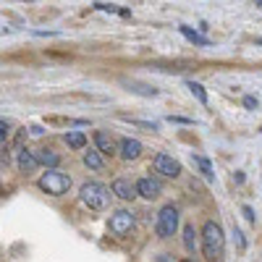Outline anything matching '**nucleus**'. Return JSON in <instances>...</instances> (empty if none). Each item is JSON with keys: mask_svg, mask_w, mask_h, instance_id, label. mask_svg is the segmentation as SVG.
<instances>
[{"mask_svg": "<svg viewBox=\"0 0 262 262\" xmlns=\"http://www.w3.org/2000/svg\"><path fill=\"white\" fill-rule=\"evenodd\" d=\"M223 247H226V236H223V228L217 226L215 221H207L202 226V254L205 259H217L223 254Z\"/></svg>", "mask_w": 262, "mask_h": 262, "instance_id": "obj_1", "label": "nucleus"}, {"mask_svg": "<svg viewBox=\"0 0 262 262\" xmlns=\"http://www.w3.org/2000/svg\"><path fill=\"white\" fill-rule=\"evenodd\" d=\"M79 196H81V202L90 210H105L107 205H111V189L102 186V184H95V181L84 184Z\"/></svg>", "mask_w": 262, "mask_h": 262, "instance_id": "obj_2", "label": "nucleus"}, {"mask_svg": "<svg viewBox=\"0 0 262 262\" xmlns=\"http://www.w3.org/2000/svg\"><path fill=\"white\" fill-rule=\"evenodd\" d=\"M37 184H39L42 191H48L50 196H63L66 191L71 189V176L63 173V170H45Z\"/></svg>", "mask_w": 262, "mask_h": 262, "instance_id": "obj_3", "label": "nucleus"}, {"mask_svg": "<svg viewBox=\"0 0 262 262\" xmlns=\"http://www.w3.org/2000/svg\"><path fill=\"white\" fill-rule=\"evenodd\" d=\"M176 231H179V207H176V205H165V207L158 212L155 233H158L160 238H170Z\"/></svg>", "mask_w": 262, "mask_h": 262, "instance_id": "obj_4", "label": "nucleus"}, {"mask_svg": "<svg viewBox=\"0 0 262 262\" xmlns=\"http://www.w3.org/2000/svg\"><path fill=\"white\" fill-rule=\"evenodd\" d=\"M107 226H111V233L126 236V233H131V228H134V212L131 210H116L111 215V221H107Z\"/></svg>", "mask_w": 262, "mask_h": 262, "instance_id": "obj_5", "label": "nucleus"}, {"mask_svg": "<svg viewBox=\"0 0 262 262\" xmlns=\"http://www.w3.org/2000/svg\"><path fill=\"white\" fill-rule=\"evenodd\" d=\"M152 168H155L160 176H168V179H176L181 176V163L176 158L165 155V152H160V155H155V160H152Z\"/></svg>", "mask_w": 262, "mask_h": 262, "instance_id": "obj_6", "label": "nucleus"}, {"mask_svg": "<svg viewBox=\"0 0 262 262\" xmlns=\"http://www.w3.org/2000/svg\"><path fill=\"white\" fill-rule=\"evenodd\" d=\"M137 194L139 196H144V200H158V196L163 194V181L160 179H155V176H142L139 181H137Z\"/></svg>", "mask_w": 262, "mask_h": 262, "instance_id": "obj_7", "label": "nucleus"}, {"mask_svg": "<svg viewBox=\"0 0 262 262\" xmlns=\"http://www.w3.org/2000/svg\"><path fill=\"white\" fill-rule=\"evenodd\" d=\"M111 191H113V196H118V200H126V202H131V200H137V184H131L128 179H116L113 184H111Z\"/></svg>", "mask_w": 262, "mask_h": 262, "instance_id": "obj_8", "label": "nucleus"}, {"mask_svg": "<svg viewBox=\"0 0 262 262\" xmlns=\"http://www.w3.org/2000/svg\"><path fill=\"white\" fill-rule=\"evenodd\" d=\"M118 155H121L123 160H137V158L142 155V142H139V139H131V137L121 139V142H118Z\"/></svg>", "mask_w": 262, "mask_h": 262, "instance_id": "obj_9", "label": "nucleus"}, {"mask_svg": "<svg viewBox=\"0 0 262 262\" xmlns=\"http://www.w3.org/2000/svg\"><path fill=\"white\" fill-rule=\"evenodd\" d=\"M95 147L100 155H116L118 152V144L113 142V137L107 131H95Z\"/></svg>", "mask_w": 262, "mask_h": 262, "instance_id": "obj_10", "label": "nucleus"}, {"mask_svg": "<svg viewBox=\"0 0 262 262\" xmlns=\"http://www.w3.org/2000/svg\"><path fill=\"white\" fill-rule=\"evenodd\" d=\"M16 160H18V168H21V173H34V170L39 168V163H37V155H34V152H29V149H18Z\"/></svg>", "mask_w": 262, "mask_h": 262, "instance_id": "obj_11", "label": "nucleus"}, {"mask_svg": "<svg viewBox=\"0 0 262 262\" xmlns=\"http://www.w3.org/2000/svg\"><path fill=\"white\" fill-rule=\"evenodd\" d=\"M37 163L45 165L48 170H55L58 163H60V155H55V152L48 149V147H42V149H37Z\"/></svg>", "mask_w": 262, "mask_h": 262, "instance_id": "obj_12", "label": "nucleus"}, {"mask_svg": "<svg viewBox=\"0 0 262 262\" xmlns=\"http://www.w3.org/2000/svg\"><path fill=\"white\" fill-rule=\"evenodd\" d=\"M121 84L126 86V90H137V92L144 95V97H155V95H158L155 86H149V84H144V81H137V79H123Z\"/></svg>", "mask_w": 262, "mask_h": 262, "instance_id": "obj_13", "label": "nucleus"}, {"mask_svg": "<svg viewBox=\"0 0 262 262\" xmlns=\"http://www.w3.org/2000/svg\"><path fill=\"white\" fill-rule=\"evenodd\" d=\"M191 163L200 168V173L205 176V181H215V173H212V163L205 155H191Z\"/></svg>", "mask_w": 262, "mask_h": 262, "instance_id": "obj_14", "label": "nucleus"}, {"mask_svg": "<svg viewBox=\"0 0 262 262\" xmlns=\"http://www.w3.org/2000/svg\"><path fill=\"white\" fill-rule=\"evenodd\" d=\"M84 165L86 168H90V170H102L105 168V160H102V155H100V152L97 149H90V152H84Z\"/></svg>", "mask_w": 262, "mask_h": 262, "instance_id": "obj_15", "label": "nucleus"}, {"mask_svg": "<svg viewBox=\"0 0 262 262\" xmlns=\"http://www.w3.org/2000/svg\"><path fill=\"white\" fill-rule=\"evenodd\" d=\"M196 244H200V236H196L191 223H186L184 226V247H186V252H196Z\"/></svg>", "mask_w": 262, "mask_h": 262, "instance_id": "obj_16", "label": "nucleus"}, {"mask_svg": "<svg viewBox=\"0 0 262 262\" xmlns=\"http://www.w3.org/2000/svg\"><path fill=\"white\" fill-rule=\"evenodd\" d=\"M63 142L69 144L71 149H81L86 144V134H81V131H69V134L63 137Z\"/></svg>", "mask_w": 262, "mask_h": 262, "instance_id": "obj_17", "label": "nucleus"}, {"mask_svg": "<svg viewBox=\"0 0 262 262\" xmlns=\"http://www.w3.org/2000/svg\"><path fill=\"white\" fill-rule=\"evenodd\" d=\"M181 34H184L189 42H194V45H200V48H207V45H210V39H207V37H202L200 32H194L191 27H181Z\"/></svg>", "mask_w": 262, "mask_h": 262, "instance_id": "obj_18", "label": "nucleus"}, {"mask_svg": "<svg viewBox=\"0 0 262 262\" xmlns=\"http://www.w3.org/2000/svg\"><path fill=\"white\" fill-rule=\"evenodd\" d=\"M186 86H189V92L200 100L202 105H207V92H205V86L202 84H196V81H186Z\"/></svg>", "mask_w": 262, "mask_h": 262, "instance_id": "obj_19", "label": "nucleus"}, {"mask_svg": "<svg viewBox=\"0 0 262 262\" xmlns=\"http://www.w3.org/2000/svg\"><path fill=\"white\" fill-rule=\"evenodd\" d=\"M233 238H236V247H238V249L244 252V249H247V238H244L242 228H236V226H233Z\"/></svg>", "mask_w": 262, "mask_h": 262, "instance_id": "obj_20", "label": "nucleus"}, {"mask_svg": "<svg viewBox=\"0 0 262 262\" xmlns=\"http://www.w3.org/2000/svg\"><path fill=\"white\" fill-rule=\"evenodd\" d=\"M6 144H8V123L0 121V149H3Z\"/></svg>", "mask_w": 262, "mask_h": 262, "instance_id": "obj_21", "label": "nucleus"}, {"mask_svg": "<svg viewBox=\"0 0 262 262\" xmlns=\"http://www.w3.org/2000/svg\"><path fill=\"white\" fill-rule=\"evenodd\" d=\"M242 215L247 217V221H249V223H254V221H257V217H254V210H252L249 205H244V207H242Z\"/></svg>", "mask_w": 262, "mask_h": 262, "instance_id": "obj_22", "label": "nucleus"}, {"mask_svg": "<svg viewBox=\"0 0 262 262\" xmlns=\"http://www.w3.org/2000/svg\"><path fill=\"white\" fill-rule=\"evenodd\" d=\"M95 8H97V11H111V13H116V11H118V13H121V8H118V6H105V3H97Z\"/></svg>", "mask_w": 262, "mask_h": 262, "instance_id": "obj_23", "label": "nucleus"}, {"mask_svg": "<svg viewBox=\"0 0 262 262\" xmlns=\"http://www.w3.org/2000/svg\"><path fill=\"white\" fill-rule=\"evenodd\" d=\"M244 107H249V111H254V107H257V100H254V97H244Z\"/></svg>", "mask_w": 262, "mask_h": 262, "instance_id": "obj_24", "label": "nucleus"}, {"mask_svg": "<svg viewBox=\"0 0 262 262\" xmlns=\"http://www.w3.org/2000/svg\"><path fill=\"white\" fill-rule=\"evenodd\" d=\"M168 121H170V123H173V121H176V123H191V118H181V116H170Z\"/></svg>", "mask_w": 262, "mask_h": 262, "instance_id": "obj_25", "label": "nucleus"}, {"mask_svg": "<svg viewBox=\"0 0 262 262\" xmlns=\"http://www.w3.org/2000/svg\"><path fill=\"white\" fill-rule=\"evenodd\" d=\"M233 181H236V184H244V173H242V170L233 173Z\"/></svg>", "mask_w": 262, "mask_h": 262, "instance_id": "obj_26", "label": "nucleus"}, {"mask_svg": "<svg viewBox=\"0 0 262 262\" xmlns=\"http://www.w3.org/2000/svg\"><path fill=\"white\" fill-rule=\"evenodd\" d=\"M158 262H173V257H168V254H160V257H158Z\"/></svg>", "mask_w": 262, "mask_h": 262, "instance_id": "obj_27", "label": "nucleus"}, {"mask_svg": "<svg viewBox=\"0 0 262 262\" xmlns=\"http://www.w3.org/2000/svg\"><path fill=\"white\" fill-rule=\"evenodd\" d=\"M257 8H262V0H257Z\"/></svg>", "mask_w": 262, "mask_h": 262, "instance_id": "obj_28", "label": "nucleus"}, {"mask_svg": "<svg viewBox=\"0 0 262 262\" xmlns=\"http://www.w3.org/2000/svg\"><path fill=\"white\" fill-rule=\"evenodd\" d=\"M257 45H262V37H259V39H257Z\"/></svg>", "mask_w": 262, "mask_h": 262, "instance_id": "obj_29", "label": "nucleus"}, {"mask_svg": "<svg viewBox=\"0 0 262 262\" xmlns=\"http://www.w3.org/2000/svg\"><path fill=\"white\" fill-rule=\"evenodd\" d=\"M181 262H191V259H181Z\"/></svg>", "mask_w": 262, "mask_h": 262, "instance_id": "obj_30", "label": "nucleus"}, {"mask_svg": "<svg viewBox=\"0 0 262 262\" xmlns=\"http://www.w3.org/2000/svg\"><path fill=\"white\" fill-rule=\"evenodd\" d=\"M0 189H3V184H0Z\"/></svg>", "mask_w": 262, "mask_h": 262, "instance_id": "obj_31", "label": "nucleus"}]
</instances>
